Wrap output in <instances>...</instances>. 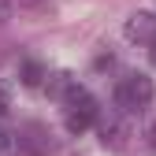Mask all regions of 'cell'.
<instances>
[{"label":"cell","mask_w":156,"mask_h":156,"mask_svg":"<svg viewBox=\"0 0 156 156\" xmlns=\"http://www.w3.org/2000/svg\"><path fill=\"white\" fill-rule=\"evenodd\" d=\"M149 145H152V149H156V123H152V126H149Z\"/></svg>","instance_id":"obj_10"},{"label":"cell","mask_w":156,"mask_h":156,"mask_svg":"<svg viewBox=\"0 0 156 156\" xmlns=\"http://www.w3.org/2000/svg\"><path fill=\"white\" fill-rule=\"evenodd\" d=\"M149 60H152V67H156V41L149 45Z\"/></svg>","instance_id":"obj_11"},{"label":"cell","mask_w":156,"mask_h":156,"mask_svg":"<svg viewBox=\"0 0 156 156\" xmlns=\"http://www.w3.org/2000/svg\"><path fill=\"white\" fill-rule=\"evenodd\" d=\"M19 149L23 152H45V149H52V134L41 123H30L23 130V138H19Z\"/></svg>","instance_id":"obj_4"},{"label":"cell","mask_w":156,"mask_h":156,"mask_svg":"<svg viewBox=\"0 0 156 156\" xmlns=\"http://www.w3.org/2000/svg\"><path fill=\"white\" fill-rule=\"evenodd\" d=\"M152 78H145L141 71H130V74H123L119 82H115V104H119L126 115H134V112H145L149 104H152Z\"/></svg>","instance_id":"obj_1"},{"label":"cell","mask_w":156,"mask_h":156,"mask_svg":"<svg viewBox=\"0 0 156 156\" xmlns=\"http://www.w3.org/2000/svg\"><path fill=\"white\" fill-rule=\"evenodd\" d=\"M123 138H126L123 119H119V115H108V119L101 123V141H104V145H112V149H119V145H123Z\"/></svg>","instance_id":"obj_5"},{"label":"cell","mask_w":156,"mask_h":156,"mask_svg":"<svg viewBox=\"0 0 156 156\" xmlns=\"http://www.w3.org/2000/svg\"><path fill=\"white\" fill-rule=\"evenodd\" d=\"M11 145H15V141H11V134L0 126V156H11Z\"/></svg>","instance_id":"obj_8"},{"label":"cell","mask_w":156,"mask_h":156,"mask_svg":"<svg viewBox=\"0 0 156 156\" xmlns=\"http://www.w3.org/2000/svg\"><path fill=\"white\" fill-rule=\"evenodd\" d=\"M74 86H78L74 78H71L67 71H60V74H52V82H48V93H52V97H60V101H67V93H71Z\"/></svg>","instance_id":"obj_6"},{"label":"cell","mask_w":156,"mask_h":156,"mask_svg":"<svg viewBox=\"0 0 156 156\" xmlns=\"http://www.w3.org/2000/svg\"><path fill=\"white\" fill-rule=\"evenodd\" d=\"M8 108H11V93L8 86H0V115H8Z\"/></svg>","instance_id":"obj_9"},{"label":"cell","mask_w":156,"mask_h":156,"mask_svg":"<svg viewBox=\"0 0 156 156\" xmlns=\"http://www.w3.org/2000/svg\"><path fill=\"white\" fill-rule=\"evenodd\" d=\"M67 108H63V123H67V130L71 134H82V130H89L93 123H97V115H101V108H97V101L82 89V86H74L71 93H67V101H63Z\"/></svg>","instance_id":"obj_2"},{"label":"cell","mask_w":156,"mask_h":156,"mask_svg":"<svg viewBox=\"0 0 156 156\" xmlns=\"http://www.w3.org/2000/svg\"><path fill=\"white\" fill-rule=\"evenodd\" d=\"M123 34H126V41L152 45V41H156V15H149V11L130 15V19H126V26H123Z\"/></svg>","instance_id":"obj_3"},{"label":"cell","mask_w":156,"mask_h":156,"mask_svg":"<svg viewBox=\"0 0 156 156\" xmlns=\"http://www.w3.org/2000/svg\"><path fill=\"white\" fill-rule=\"evenodd\" d=\"M41 78H45V67L37 63V60H26L23 63V82L26 86H41Z\"/></svg>","instance_id":"obj_7"}]
</instances>
